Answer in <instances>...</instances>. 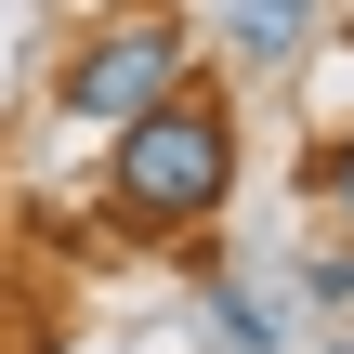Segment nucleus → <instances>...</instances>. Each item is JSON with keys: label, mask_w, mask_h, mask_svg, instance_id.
I'll list each match as a JSON object with an SVG mask.
<instances>
[{"label": "nucleus", "mask_w": 354, "mask_h": 354, "mask_svg": "<svg viewBox=\"0 0 354 354\" xmlns=\"http://www.w3.org/2000/svg\"><path fill=\"white\" fill-rule=\"evenodd\" d=\"M223 39L276 66V53H302V39H315V0H223Z\"/></svg>", "instance_id": "3"}, {"label": "nucleus", "mask_w": 354, "mask_h": 354, "mask_svg": "<svg viewBox=\"0 0 354 354\" xmlns=\"http://www.w3.org/2000/svg\"><path fill=\"white\" fill-rule=\"evenodd\" d=\"M171 79H184V26H171V13H145V26H105V39H79V53H66V79H53V105H66L79 131H92V118L118 131V118H145Z\"/></svg>", "instance_id": "2"}, {"label": "nucleus", "mask_w": 354, "mask_h": 354, "mask_svg": "<svg viewBox=\"0 0 354 354\" xmlns=\"http://www.w3.org/2000/svg\"><path fill=\"white\" fill-rule=\"evenodd\" d=\"M223 184H236V105H223V92L171 79L145 118H118L105 210H118L131 236H171V223H197V210H223Z\"/></svg>", "instance_id": "1"}, {"label": "nucleus", "mask_w": 354, "mask_h": 354, "mask_svg": "<svg viewBox=\"0 0 354 354\" xmlns=\"http://www.w3.org/2000/svg\"><path fill=\"white\" fill-rule=\"evenodd\" d=\"M342 210H354V145H342Z\"/></svg>", "instance_id": "4"}]
</instances>
